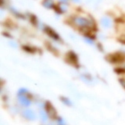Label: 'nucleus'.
Returning <instances> with one entry per match:
<instances>
[{
    "label": "nucleus",
    "mask_w": 125,
    "mask_h": 125,
    "mask_svg": "<svg viewBox=\"0 0 125 125\" xmlns=\"http://www.w3.org/2000/svg\"><path fill=\"white\" fill-rule=\"evenodd\" d=\"M44 109L45 112L47 113V114L49 115V116L52 119H56V110L54 108L52 104L49 101H46L44 103Z\"/></svg>",
    "instance_id": "20e7f679"
},
{
    "label": "nucleus",
    "mask_w": 125,
    "mask_h": 125,
    "mask_svg": "<svg viewBox=\"0 0 125 125\" xmlns=\"http://www.w3.org/2000/svg\"><path fill=\"white\" fill-rule=\"evenodd\" d=\"M10 45H11L12 46H13V47H14V48H17V45H14V44H15L14 42H10Z\"/></svg>",
    "instance_id": "dca6fc26"
},
{
    "label": "nucleus",
    "mask_w": 125,
    "mask_h": 125,
    "mask_svg": "<svg viewBox=\"0 0 125 125\" xmlns=\"http://www.w3.org/2000/svg\"><path fill=\"white\" fill-rule=\"evenodd\" d=\"M17 99L19 103L24 107H28L32 103V98L28 90L25 88H21L17 92Z\"/></svg>",
    "instance_id": "f257e3e1"
},
{
    "label": "nucleus",
    "mask_w": 125,
    "mask_h": 125,
    "mask_svg": "<svg viewBox=\"0 0 125 125\" xmlns=\"http://www.w3.org/2000/svg\"><path fill=\"white\" fill-rule=\"evenodd\" d=\"M72 22L76 27L81 29H92L94 27V23L89 19L84 18L80 16H76L72 19Z\"/></svg>",
    "instance_id": "f03ea898"
},
{
    "label": "nucleus",
    "mask_w": 125,
    "mask_h": 125,
    "mask_svg": "<svg viewBox=\"0 0 125 125\" xmlns=\"http://www.w3.org/2000/svg\"><path fill=\"white\" fill-rule=\"evenodd\" d=\"M125 60V55L121 52H116L108 56L107 60L111 63H122Z\"/></svg>",
    "instance_id": "7ed1b4c3"
},
{
    "label": "nucleus",
    "mask_w": 125,
    "mask_h": 125,
    "mask_svg": "<svg viewBox=\"0 0 125 125\" xmlns=\"http://www.w3.org/2000/svg\"><path fill=\"white\" fill-rule=\"evenodd\" d=\"M118 81H119V83L120 84V85L125 89V78H124V77L119 78Z\"/></svg>",
    "instance_id": "4468645a"
},
{
    "label": "nucleus",
    "mask_w": 125,
    "mask_h": 125,
    "mask_svg": "<svg viewBox=\"0 0 125 125\" xmlns=\"http://www.w3.org/2000/svg\"><path fill=\"white\" fill-rule=\"evenodd\" d=\"M100 23L102 27H103L105 29H109L113 26V21L109 17H103L100 20Z\"/></svg>",
    "instance_id": "423d86ee"
},
{
    "label": "nucleus",
    "mask_w": 125,
    "mask_h": 125,
    "mask_svg": "<svg viewBox=\"0 0 125 125\" xmlns=\"http://www.w3.org/2000/svg\"><path fill=\"white\" fill-rule=\"evenodd\" d=\"M67 58L69 59V62L70 63H77V55L75 53H73V52H70L67 55Z\"/></svg>",
    "instance_id": "6e6552de"
},
{
    "label": "nucleus",
    "mask_w": 125,
    "mask_h": 125,
    "mask_svg": "<svg viewBox=\"0 0 125 125\" xmlns=\"http://www.w3.org/2000/svg\"><path fill=\"white\" fill-rule=\"evenodd\" d=\"M56 120V123L58 125H66V121L64 120L63 118H62V117L57 116Z\"/></svg>",
    "instance_id": "ddd939ff"
},
{
    "label": "nucleus",
    "mask_w": 125,
    "mask_h": 125,
    "mask_svg": "<svg viewBox=\"0 0 125 125\" xmlns=\"http://www.w3.org/2000/svg\"><path fill=\"white\" fill-rule=\"evenodd\" d=\"M39 116H40V118H41L42 121V122H44V123H45V122L48 121L49 117V115L47 114V113L45 112V109H42V110L40 111V113H39Z\"/></svg>",
    "instance_id": "1a4fd4ad"
},
{
    "label": "nucleus",
    "mask_w": 125,
    "mask_h": 125,
    "mask_svg": "<svg viewBox=\"0 0 125 125\" xmlns=\"http://www.w3.org/2000/svg\"><path fill=\"white\" fill-rule=\"evenodd\" d=\"M45 31L48 34L49 36H50L54 40H59L60 39V36L57 34L56 31H54L52 28H50L49 27H45Z\"/></svg>",
    "instance_id": "0eeeda50"
},
{
    "label": "nucleus",
    "mask_w": 125,
    "mask_h": 125,
    "mask_svg": "<svg viewBox=\"0 0 125 125\" xmlns=\"http://www.w3.org/2000/svg\"><path fill=\"white\" fill-rule=\"evenodd\" d=\"M69 0H60V2L61 3H65V4H66V2H67Z\"/></svg>",
    "instance_id": "2eb2a0df"
},
{
    "label": "nucleus",
    "mask_w": 125,
    "mask_h": 125,
    "mask_svg": "<svg viewBox=\"0 0 125 125\" xmlns=\"http://www.w3.org/2000/svg\"><path fill=\"white\" fill-rule=\"evenodd\" d=\"M73 2H80L79 0H73Z\"/></svg>",
    "instance_id": "f3484780"
},
{
    "label": "nucleus",
    "mask_w": 125,
    "mask_h": 125,
    "mask_svg": "<svg viewBox=\"0 0 125 125\" xmlns=\"http://www.w3.org/2000/svg\"><path fill=\"white\" fill-rule=\"evenodd\" d=\"M22 115L27 120L34 121L36 120V114H35V113L32 109H25V110H23L22 112Z\"/></svg>",
    "instance_id": "39448f33"
},
{
    "label": "nucleus",
    "mask_w": 125,
    "mask_h": 125,
    "mask_svg": "<svg viewBox=\"0 0 125 125\" xmlns=\"http://www.w3.org/2000/svg\"><path fill=\"white\" fill-rule=\"evenodd\" d=\"M60 101L64 105H67V106H71V105H72V102H71V100H70L69 98H67V97H64V96L60 97Z\"/></svg>",
    "instance_id": "f8f14e48"
},
{
    "label": "nucleus",
    "mask_w": 125,
    "mask_h": 125,
    "mask_svg": "<svg viewBox=\"0 0 125 125\" xmlns=\"http://www.w3.org/2000/svg\"><path fill=\"white\" fill-rule=\"evenodd\" d=\"M42 5L47 9H52L54 7V2L53 0H44L42 2Z\"/></svg>",
    "instance_id": "9d476101"
},
{
    "label": "nucleus",
    "mask_w": 125,
    "mask_h": 125,
    "mask_svg": "<svg viewBox=\"0 0 125 125\" xmlns=\"http://www.w3.org/2000/svg\"><path fill=\"white\" fill-rule=\"evenodd\" d=\"M67 10V5L65 3H60V5L57 6V11L59 13H65Z\"/></svg>",
    "instance_id": "9b49d317"
}]
</instances>
